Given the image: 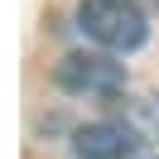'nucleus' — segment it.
Returning <instances> with one entry per match:
<instances>
[{"mask_svg":"<svg viewBox=\"0 0 159 159\" xmlns=\"http://www.w3.org/2000/svg\"><path fill=\"white\" fill-rule=\"evenodd\" d=\"M58 87H68V92H120L125 68L111 63L106 53H68L58 63Z\"/></svg>","mask_w":159,"mask_h":159,"instance_id":"nucleus-2","label":"nucleus"},{"mask_svg":"<svg viewBox=\"0 0 159 159\" xmlns=\"http://www.w3.org/2000/svg\"><path fill=\"white\" fill-rule=\"evenodd\" d=\"M154 159H159V154H154Z\"/></svg>","mask_w":159,"mask_h":159,"instance_id":"nucleus-4","label":"nucleus"},{"mask_svg":"<svg viewBox=\"0 0 159 159\" xmlns=\"http://www.w3.org/2000/svg\"><path fill=\"white\" fill-rule=\"evenodd\" d=\"M77 29L97 48L130 53V48L145 43L149 24H145V10H140L135 0H82L77 5Z\"/></svg>","mask_w":159,"mask_h":159,"instance_id":"nucleus-1","label":"nucleus"},{"mask_svg":"<svg viewBox=\"0 0 159 159\" xmlns=\"http://www.w3.org/2000/svg\"><path fill=\"white\" fill-rule=\"evenodd\" d=\"M135 145H140V135L120 120H92L72 140V149L82 159H125V154H135Z\"/></svg>","mask_w":159,"mask_h":159,"instance_id":"nucleus-3","label":"nucleus"}]
</instances>
